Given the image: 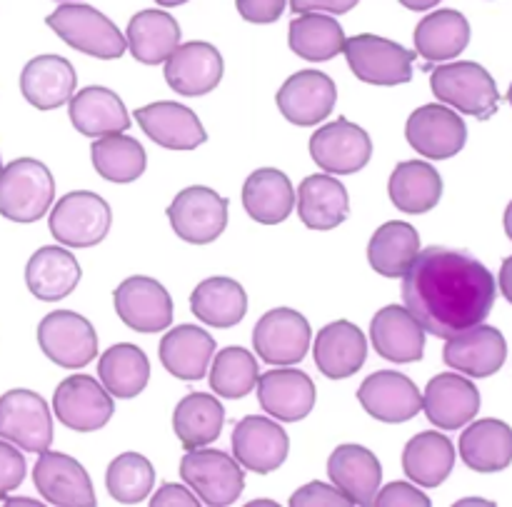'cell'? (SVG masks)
<instances>
[{"label": "cell", "mask_w": 512, "mask_h": 507, "mask_svg": "<svg viewBox=\"0 0 512 507\" xmlns=\"http://www.w3.org/2000/svg\"><path fill=\"white\" fill-rule=\"evenodd\" d=\"M370 343L390 363H418L425 355V330L405 305H385L370 323Z\"/></svg>", "instance_id": "24"}, {"label": "cell", "mask_w": 512, "mask_h": 507, "mask_svg": "<svg viewBox=\"0 0 512 507\" xmlns=\"http://www.w3.org/2000/svg\"><path fill=\"white\" fill-rule=\"evenodd\" d=\"M90 160L95 173L108 183H135L145 173L148 155L135 138L125 133L103 135L90 145Z\"/></svg>", "instance_id": "44"}, {"label": "cell", "mask_w": 512, "mask_h": 507, "mask_svg": "<svg viewBox=\"0 0 512 507\" xmlns=\"http://www.w3.org/2000/svg\"><path fill=\"white\" fill-rule=\"evenodd\" d=\"M215 355L213 335L198 325H175L160 340V363L173 378L203 380Z\"/></svg>", "instance_id": "31"}, {"label": "cell", "mask_w": 512, "mask_h": 507, "mask_svg": "<svg viewBox=\"0 0 512 507\" xmlns=\"http://www.w3.org/2000/svg\"><path fill=\"white\" fill-rule=\"evenodd\" d=\"M423 410L435 428L458 430L478 415L480 390L465 375L440 373L425 388Z\"/></svg>", "instance_id": "25"}, {"label": "cell", "mask_w": 512, "mask_h": 507, "mask_svg": "<svg viewBox=\"0 0 512 507\" xmlns=\"http://www.w3.org/2000/svg\"><path fill=\"white\" fill-rule=\"evenodd\" d=\"M460 458L475 473H500L512 463V428L503 420H475L460 435Z\"/></svg>", "instance_id": "36"}, {"label": "cell", "mask_w": 512, "mask_h": 507, "mask_svg": "<svg viewBox=\"0 0 512 507\" xmlns=\"http://www.w3.org/2000/svg\"><path fill=\"white\" fill-rule=\"evenodd\" d=\"M135 123L153 143L168 150H195L208 140V133L195 110L173 100H158V103L138 108Z\"/></svg>", "instance_id": "22"}, {"label": "cell", "mask_w": 512, "mask_h": 507, "mask_svg": "<svg viewBox=\"0 0 512 507\" xmlns=\"http://www.w3.org/2000/svg\"><path fill=\"white\" fill-rule=\"evenodd\" d=\"M378 507H430V498L415 488V483H390L378 490L375 503Z\"/></svg>", "instance_id": "49"}, {"label": "cell", "mask_w": 512, "mask_h": 507, "mask_svg": "<svg viewBox=\"0 0 512 507\" xmlns=\"http://www.w3.org/2000/svg\"><path fill=\"white\" fill-rule=\"evenodd\" d=\"M38 345L45 358L68 370L85 368L98 355L95 328L73 310H55L45 315L38 325Z\"/></svg>", "instance_id": "10"}, {"label": "cell", "mask_w": 512, "mask_h": 507, "mask_svg": "<svg viewBox=\"0 0 512 507\" xmlns=\"http://www.w3.org/2000/svg\"><path fill=\"white\" fill-rule=\"evenodd\" d=\"M78 75L60 55H35L20 73V93L33 108L55 110L73 98Z\"/></svg>", "instance_id": "28"}, {"label": "cell", "mask_w": 512, "mask_h": 507, "mask_svg": "<svg viewBox=\"0 0 512 507\" xmlns=\"http://www.w3.org/2000/svg\"><path fill=\"white\" fill-rule=\"evenodd\" d=\"M55 418L75 433H95L115 415L113 395L90 375H70L53 393Z\"/></svg>", "instance_id": "11"}, {"label": "cell", "mask_w": 512, "mask_h": 507, "mask_svg": "<svg viewBox=\"0 0 512 507\" xmlns=\"http://www.w3.org/2000/svg\"><path fill=\"white\" fill-rule=\"evenodd\" d=\"M505 358H508V343L503 333L483 323L448 338L443 348L445 365L468 378H490L503 368Z\"/></svg>", "instance_id": "21"}, {"label": "cell", "mask_w": 512, "mask_h": 507, "mask_svg": "<svg viewBox=\"0 0 512 507\" xmlns=\"http://www.w3.org/2000/svg\"><path fill=\"white\" fill-rule=\"evenodd\" d=\"M455 468V445L443 433L425 430L408 440L403 450V470L420 488H438Z\"/></svg>", "instance_id": "38"}, {"label": "cell", "mask_w": 512, "mask_h": 507, "mask_svg": "<svg viewBox=\"0 0 512 507\" xmlns=\"http://www.w3.org/2000/svg\"><path fill=\"white\" fill-rule=\"evenodd\" d=\"M275 103L288 123L310 128L330 118L338 103V88L335 80L320 70H298L280 85Z\"/></svg>", "instance_id": "17"}, {"label": "cell", "mask_w": 512, "mask_h": 507, "mask_svg": "<svg viewBox=\"0 0 512 507\" xmlns=\"http://www.w3.org/2000/svg\"><path fill=\"white\" fill-rule=\"evenodd\" d=\"M255 505H268V507H278L273 503V500H255V503H250L248 507H255Z\"/></svg>", "instance_id": "59"}, {"label": "cell", "mask_w": 512, "mask_h": 507, "mask_svg": "<svg viewBox=\"0 0 512 507\" xmlns=\"http://www.w3.org/2000/svg\"><path fill=\"white\" fill-rule=\"evenodd\" d=\"M310 155L330 175H353L373 158V140L348 118L325 123L310 138Z\"/></svg>", "instance_id": "16"}, {"label": "cell", "mask_w": 512, "mask_h": 507, "mask_svg": "<svg viewBox=\"0 0 512 507\" xmlns=\"http://www.w3.org/2000/svg\"><path fill=\"white\" fill-rule=\"evenodd\" d=\"M290 507H353V503L335 485L308 483L295 490L293 498H290Z\"/></svg>", "instance_id": "47"}, {"label": "cell", "mask_w": 512, "mask_h": 507, "mask_svg": "<svg viewBox=\"0 0 512 507\" xmlns=\"http://www.w3.org/2000/svg\"><path fill=\"white\" fill-rule=\"evenodd\" d=\"M328 478L353 505H373L383 480V468L373 450L363 445H338L328 458Z\"/></svg>", "instance_id": "29"}, {"label": "cell", "mask_w": 512, "mask_h": 507, "mask_svg": "<svg viewBox=\"0 0 512 507\" xmlns=\"http://www.w3.org/2000/svg\"><path fill=\"white\" fill-rule=\"evenodd\" d=\"M430 90L443 105L478 120H490L500 108L498 83L483 65L470 60L438 65L430 75Z\"/></svg>", "instance_id": "3"}, {"label": "cell", "mask_w": 512, "mask_h": 507, "mask_svg": "<svg viewBox=\"0 0 512 507\" xmlns=\"http://www.w3.org/2000/svg\"><path fill=\"white\" fill-rule=\"evenodd\" d=\"M180 478L210 507L233 505L245 490L243 465L223 450L195 448L180 460Z\"/></svg>", "instance_id": "5"}, {"label": "cell", "mask_w": 512, "mask_h": 507, "mask_svg": "<svg viewBox=\"0 0 512 507\" xmlns=\"http://www.w3.org/2000/svg\"><path fill=\"white\" fill-rule=\"evenodd\" d=\"M258 400L270 418L283 420V423H300L313 413L318 390L303 370L285 365V368L260 375Z\"/></svg>", "instance_id": "23"}, {"label": "cell", "mask_w": 512, "mask_h": 507, "mask_svg": "<svg viewBox=\"0 0 512 507\" xmlns=\"http://www.w3.org/2000/svg\"><path fill=\"white\" fill-rule=\"evenodd\" d=\"M105 485L115 503L140 505L148 500L155 485V468L150 460L140 453H123L108 465Z\"/></svg>", "instance_id": "46"}, {"label": "cell", "mask_w": 512, "mask_h": 507, "mask_svg": "<svg viewBox=\"0 0 512 507\" xmlns=\"http://www.w3.org/2000/svg\"><path fill=\"white\" fill-rule=\"evenodd\" d=\"M410 148L428 160H448L468 143V125L443 103H428L413 110L405 123Z\"/></svg>", "instance_id": "13"}, {"label": "cell", "mask_w": 512, "mask_h": 507, "mask_svg": "<svg viewBox=\"0 0 512 507\" xmlns=\"http://www.w3.org/2000/svg\"><path fill=\"white\" fill-rule=\"evenodd\" d=\"M415 53L430 63L455 60L470 43V23L460 10L443 8L415 25Z\"/></svg>", "instance_id": "35"}, {"label": "cell", "mask_w": 512, "mask_h": 507, "mask_svg": "<svg viewBox=\"0 0 512 507\" xmlns=\"http://www.w3.org/2000/svg\"><path fill=\"white\" fill-rule=\"evenodd\" d=\"M98 378L113 398L130 400L148 388L150 363L138 345L118 343L100 355Z\"/></svg>", "instance_id": "42"}, {"label": "cell", "mask_w": 512, "mask_h": 507, "mask_svg": "<svg viewBox=\"0 0 512 507\" xmlns=\"http://www.w3.org/2000/svg\"><path fill=\"white\" fill-rule=\"evenodd\" d=\"M110 223V205L90 190H73L55 200L48 220L53 238L65 248H93L103 243Z\"/></svg>", "instance_id": "6"}, {"label": "cell", "mask_w": 512, "mask_h": 507, "mask_svg": "<svg viewBox=\"0 0 512 507\" xmlns=\"http://www.w3.org/2000/svg\"><path fill=\"white\" fill-rule=\"evenodd\" d=\"M388 195L403 213H430L443 198V178L428 160H403L390 173Z\"/></svg>", "instance_id": "33"}, {"label": "cell", "mask_w": 512, "mask_h": 507, "mask_svg": "<svg viewBox=\"0 0 512 507\" xmlns=\"http://www.w3.org/2000/svg\"><path fill=\"white\" fill-rule=\"evenodd\" d=\"M0 438L25 453H43L53 443L50 408L33 390H8L0 398Z\"/></svg>", "instance_id": "9"}, {"label": "cell", "mask_w": 512, "mask_h": 507, "mask_svg": "<svg viewBox=\"0 0 512 507\" xmlns=\"http://www.w3.org/2000/svg\"><path fill=\"white\" fill-rule=\"evenodd\" d=\"M165 215L180 240L190 245H208L228 228V200L208 185H190L175 195Z\"/></svg>", "instance_id": "8"}, {"label": "cell", "mask_w": 512, "mask_h": 507, "mask_svg": "<svg viewBox=\"0 0 512 507\" xmlns=\"http://www.w3.org/2000/svg\"><path fill=\"white\" fill-rule=\"evenodd\" d=\"M53 200V173L40 160L18 158L0 170V215L10 223H35L48 213Z\"/></svg>", "instance_id": "4"}, {"label": "cell", "mask_w": 512, "mask_h": 507, "mask_svg": "<svg viewBox=\"0 0 512 507\" xmlns=\"http://www.w3.org/2000/svg\"><path fill=\"white\" fill-rule=\"evenodd\" d=\"M463 505H490V503H485V500H460L458 507H463Z\"/></svg>", "instance_id": "58"}, {"label": "cell", "mask_w": 512, "mask_h": 507, "mask_svg": "<svg viewBox=\"0 0 512 507\" xmlns=\"http://www.w3.org/2000/svg\"><path fill=\"white\" fill-rule=\"evenodd\" d=\"M233 458L245 470L258 475H268L278 470L288 460L290 440L288 433L275 423V418L248 415L233 430Z\"/></svg>", "instance_id": "18"}, {"label": "cell", "mask_w": 512, "mask_h": 507, "mask_svg": "<svg viewBox=\"0 0 512 507\" xmlns=\"http://www.w3.org/2000/svg\"><path fill=\"white\" fill-rule=\"evenodd\" d=\"M343 25L328 13H303L290 20L288 45L308 63H325L345 48Z\"/></svg>", "instance_id": "43"}, {"label": "cell", "mask_w": 512, "mask_h": 507, "mask_svg": "<svg viewBox=\"0 0 512 507\" xmlns=\"http://www.w3.org/2000/svg\"><path fill=\"white\" fill-rule=\"evenodd\" d=\"M358 400L365 413L380 423H408L423 410L418 385L395 370H378L368 375L360 385Z\"/></svg>", "instance_id": "20"}, {"label": "cell", "mask_w": 512, "mask_h": 507, "mask_svg": "<svg viewBox=\"0 0 512 507\" xmlns=\"http://www.w3.org/2000/svg\"><path fill=\"white\" fill-rule=\"evenodd\" d=\"M400 293L425 333L448 340L488 320L498 285L475 255L433 245L415 255Z\"/></svg>", "instance_id": "1"}, {"label": "cell", "mask_w": 512, "mask_h": 507, "mask_svg": "<svg viewBox=\"0 0 512 507\" xmlns=\"http://www.w3.org/2000/svg\"><path fill=\"white\" fill-rule=\"evenodd\" d=\"M0 170H3V160H0Z\"/></svg>", "instance_id": "62"}, {"label": "cell", "mask_w": 512, "mask_h": 507, "mask_svg": "<svg viewBox=\"0 0 512 507\" xmlns=\"http://www.w3.org/2000/svg\"><path fill=\"white\" fill-rule=\"evenodd\" d=\"M285 3L288 0H235V8H238L240 18L248 23L268 25L283 15Z\"/></svg>", "instance_id": "50"}, {"label": "cell", "mask_w": 512, "mask_h": 507, "mask_svg": "<svg viewBox=\"0 0 512 507\" xmlns=\"http://www.w3.org/2000/svg\"><path fill=\"white\" fill-rule=\"evenodd\" d=\"M313 358L320 373L330 380H345L358 373L368 358V340L350 320H335L315 335Z\"/></svg>", "instance_id": "26"}, {"label": "cell", "mask_w": 512, "mask_h": 507, "mask_svg": "<svg viewBox=\"0 0 512 507\" xmlns=\"http://www.w3.org/2000/svg\"><path fill=\"white\" fill-rule=\"evenodd\" d=\"M420 253V233L405 220L380 225L368 243V263L383 278H403Z\"/></svg>", "instance_id": "40"}, {"label": "cell", "mask_w": 512, "mask_h": 507, "mask_svg": "<svg viewBox=\"0 0 512 507\" xmlns=\"http://www.w3.org/2000/svg\"><path fill=\"white\" fill-rule=\"evenodd\" d=\"M113 305L118 318L135 333H160L173 323V298L168 288L148 275L125 278L115 288Z\"/></svg>", "instance_id": "14"}, {"label": "cell", "mask_w": 512, "mask_h": 507, "mask_svg": "<svg viewBox=\"0 0 512 507\" xmlns=\"http://www.w3.org/2000/svg\"><path fill=\"white\" fill-rule=\"evenodd\" d=\"M223 55L205 40L180 43L165 60V80L170 88L185 98H200L215 90L223 80Z\"/></svg>", "instance_id": "19"}, {"label": "cell", "mask_w": 512, "mask_h": 507, "mask_svg": "<svg viewBox=\"0 0 512 507\" xmlns=\"http://www.w3.org/2000/svg\"><path fill=\"white\" fill-rule=\"evenodd\" d=\"M45 23L65 45L90 58L118 60L128 50L118 25L88 3H60Z\"/></svg>", "instance_id": "2"}, {"label": "cell", "mask_w": 512, "mask_h": 507, "mask_svg": "<svg viewBox=\"0 0 512 507\" xmlns=\"http://www.w3.org/2000/svg\"><path fill=\"white\" fill-rule=\"evenodd\" d=\"M498 285H500V293L505 295V300L512 303V255H510V258H505L503 268H500Z\"/></svg>", "instance_id": "53"}, {"label": "cell", "mask_w": 512, "mask_h": 507, "mask_svg": "<svg viewBox=\"0 0 512 507\" xmlns=\"http://www.w3.org/2000/svg\"><path fill=\"white\" fill-rule=\"evenodd\" d=\"M343 53L355 78L368 85H403L413 80V63L418 53L395 40L360 33L345 40Z\"/></svg>", "instance_id": "7"}, {"label": "cell", "mask_w": 512, "mask_h": 507, "mask_svg": "<svg viewBox=\"0 0 512 507\" xmlns=\"http://www.w3.org/2000/svg\"><path fill=\"white\" fill-rule=\"evenodd\" d=\"M125 43L138 63L160 65L180 45V25L165 10H140L130 18Z\"/></svg>", "instance_id": "37"}, {"label": "cell", "mask_w": 512, "mask_h": 507, "mask_svg": "<svg viewBox=\"0 0 512 507\" xmlns=\"http://www.w3.org/2000/svg\"><path fill=\"white\" fill-rule=\"evenodd\" d=\"M348 188L330 173H315L300 183L298 215L305 228L333 230L348 220Z\"/></svg>", "instance_id": "32"}, {"label": "cell", "mask_w": 512, "mask_h": 507, "mask_svg": "<svg viewBox=\"0 0 512 507\" xmlns=\"http://www.w3.org/2000/svg\"><path fill=\"white\" fill-rule=\"evenodd\" d=\"M503 225H505V233H508V238L512 240V200L510 205L505 208V218H503Z\"/></svg>", "instance_id": "56"}, {"label": "cell", "mask_w": 512, "mask_h": 507, "mask_svg": "<svg viewBox=\"0 0 512 507\" xmlns=\"http://www.w3.org/2000/svg\"><path fill=\"white\" fill-rule=\"evenodd\" d=\"M158 5H163V8H175V5H185L188 0H155Z\"/></svg>", "instance_id": "57"}, {"label": "cell", "mask_w": 512, "mask_h": 507, "mask_svg": "<svg viewBox=\"0 0 512 507\" xmlns=\"http://www.w3.org/2000/svg\"><path fill=\"white\" fill-rule=\"evenodd\" d=\"M313 330L310 323L293 308L268 310L253 328V348L263 363L298 365L308 355Z\"/></svg>", "instance_id": "12"}, {"label": "cell", "mask_w": 512, "mask_h": 507, "mask_svg": "<svg viewBox=\"0 0 512 507\" xmlns=\"http://www.w3.org/2000/svg\"><path fill=\"white\" fill-rule=\"evenodd\" d=\"M258 360L245 348H225L210 360V388L225 400H240L250 395L258 385Z\"/></svg>", "instance_id": "45"}, {"label": "cell", "mask_w": 512, "mask_h": 507, "mask_svg": "<svg viewBox=\"0 0 512 507\" xmlns=\"http://www.w3.org/2000/svg\"><path fill=\"white\" fill-rule=\"evenodd\" d=\"M245 213L260 225H280L295 208V190L288 175L278 168H260L243 185Z\"/></svg>", "instance_id": "34"}, {"label": "cell", "mask_w": 512, "mask_h": 507, "mask_svg": "<svg viewBox=\"0 0 512 507\" xmlns=\"http://www.w3.org/2000/svg\"><path fill=\"white\" fill-rule=\"evenodd\" d=\"M438 3H440V0H400V5H405L408 10H418V13L435 8Z\"/></svg>", "instance_id": "54"}, {"label": "cell", "mask_w": 512, "mask_h": 507, "mask_svg": "<svg viewBox=\"0 0 512 507\" xmlns=\"http://www.w3.org/2000/svg\"><path fill=\"white\" fill-rule=\"evenodd\" d=\"M58 3H80V0H58Z\"/></svg>", "instance_id": "61"}, {"label": "cell", "mask_w": 512, "mask_h": 507, "mask_svg": "<svg viewBox=\"0 0 512 507\" xmlns=\"http://www.w3.org/2000/svg\"><path fill=\"white\" fill-rule=\"evenodd\" d=\"M225 408L208 393H188L173 413V430L185 450L205 448L223 433Z\"/></svg>", "instance_id": "41"}, {"label": "cell", "mask_w": 512, "mask_h": 507, "mask_svg": "<svg viewBox=\"0 0 512 507\" xmlns=\"http://www.w3.org/2000/svg\"><path fill=\"white\" fill-rule=\"evenodd\" d=\"M360 0H290L293 13H328V15H345L358 5Z\"/></svg>", "instance_id": "52"}, {"label": "cell", "mask_w": 512, "mask_h": 507, "mask_svg": "<svg viewBox=\"0 0 512 507\" xmlns=\"http://www.w3.org/2000/svg\"><path fill=\"white\" fill-rule=\"evenodd\" d=\"M190 310L210 328H233L248 313V295L233 278H208L190 293Z\"/></svg>", "instance_id": "39"}, {"label": "cell", "mask_w": 512, "mask_h": 507, "mask_svg": "<svg viewBox=\"0 0 512 507\" xmlns=\"http://www.w3.org/2000/svg\"><path fill=\"white\" fill-rule=\"evenodd\" d=\"M200 500L193 490H188L185 485H173L165 483L158 493L150 500V507H198Z\"/></svg>", "instance_id": "51"}, {"label": "cell", "mask_w": 512, "mask_h": 507, "mask_svg": "<svg viewBox=\"0 0 512 507\" xmlns=\"http://www.w3.org/2000/svg\"><path fill=\"white\" fill-rule=\"evenodd\" d=\"M33 483L40 498L55 507H98L93 483L83 465L65 453L43 450L35 460Z\"/></svg>", "instance_id": "15"}, {"label": "cell", "mask_w": 512, "mask_h": 507, "mask_svg": "<svg viewBox=\"0 0 512 507\" xmlns=\"http://www.w3.org/2000/svg\"><path fill=\"white\" fill-rule=\"evenodd\" d=\"M68 115L73 128L93 140L103 138V135L125 133L133 123L120 95L103 85H88V88L73 93V98L68 100Z\"/></svg>", "instance_id": "27"}, {"label": "cell", "mask_w": 512, "mask_h": 507, "mask_svg": "<svg viewBox=\"0 0 512 507\" xmlns=\"http://www.w3.org/2000/svg\"><path fill=\"white\" fill-rule=\"evenodd\" d=\"M25 470L28 468H25V458L20 448L0 438V498L20 488V483L25 480Z\"/></svg>", "instance_id": "48"}, {"label": "cell", "mask_w": 512, "mask_h": 507, "mask_svg": "<svg viewBox=\"0 0 512 507\" xmlns=\"http://www.w3.org/2000/svg\"><path fill=\"white\" fill-rule=\"evenodd\" d=\"M3 500V505H25V507H43V503H38V500H30V498H8V495H5V498H0Z\"/></svg>", "instance_id": "55"}, {"label": "cell", "mask_w": 512, "mask_h": 507, "mask_svg": "<svg viewBox=\"0 0 512 507\" xmlns=\"http://www.w3.org/2000/svg\"><path fill=\"white\" fill-rule=\"evenodd\" d=\"M508 103L512 105V83H510V90H508Z\"/></svg>", "instance_id": "60"}, {"label": "cell", "mask_w": 512, "mask_h": 507, "mask_svg": "<svg viewBox=\"0 0 512 507\" xmlns=\"http://www.w3.org/2000/svg\"><path fill=\"white\" fill-rule=\"evenodd\" d=\"M80 275L83 270H80L75 255L60 245H45V248L35 250L25 265V285L43 303L68 298L78 288Z\"/></svg>", "instance_id": "30"}]
</instances>
